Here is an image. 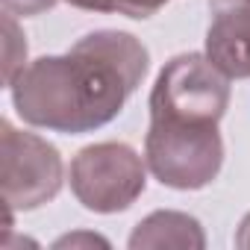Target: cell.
<instances>
[{
    "instance_id": "6da1fadb",
    "label": "cell",
    "mask_w": 250,
    "mask_h": 250,
    "mask_svg": "<svg viewBox=\"0 0 250 250\" xmlns=\"http://www.w3.org/2000/svg\"><path fill=\"white\" fill-rule=\"evenodd\" d=\"M150 68L147 47L121 30L83 36L62 56L30 62L9 85L15 112L39 130L83 136L115 121Z\"/></svg>"
},
{
    "instance_id": "7a4b0ae2",
    "label": "cell",
    "mask_w": 250,
    "mask_h": 250,
    "mask_svg": "<svg viewBox=\"0 0 250 250\" xmlns=\"http://www.w3.org/2000/svg\"><path fill=\"white\" fill-rule=\"evenodd\" d=\"M229 106V77L206 53H180L156 77L150 91V127L174 136L218 133Z\"/></svg>"
},
{
    "instance_id": "3957f363",
    "label": "cell",
    "mask_w": 250,
    "mask_h": 250,
    "mask_svg": "<svg viewBox=\"0 0 250 250\" xmlns=\"http://www.w3.org/2000/svg\"><path fill=\"white\" fill-rule=\"evenodd\" d=\"M74 197L97 215L130 209L147 186V162L124 142H100L83 147L71 162Z\"/></svg>"
},
{
    "instance_id": "277c9868",
    "label": "cell",
    "mask_w": 250,
    "mask_h": 250,
    "mask_svg": "<svg viewBox=\"0 0 250 250\" xmlns=\"http://www.w3.org/2000/svg\"><path fill=\"white\" fill-rule=\"evenodd\" d=\"M0 162H3V203L6 212H30L50 203L65 180L59 150L36 133H24L0 121Z\"/></svg>"
},
{
    "instance_id": "5b68a950",
    "label": "cell",
    "mask_w": 250,
    "mask_h": 250,
    "mask_svg": "<svg viewBox=\"0 0 250 250\" xmlns=\"http://www.w3.org/2000/svg\"><path fill=\"white\" fill-rule=\"evenodd\" d=\"M203 53L229 80H250V0H209Z\"/></svg>"
},
{
    "instance_id": "8992f818",
    "label": "cell",
    "mask_w": 250,
    "mask_h": 250,
    "mask_svg": "<svg viewBox=\"0 0 250 250\" xmlns=\"http://www.w3.org/2000/svg\"><path fill=\"white\" fill-rule=\"evenodd\" d=\"M133 250H162V247H180V250H203L206 235L197 218L174 209H159L147 215L127 241Z\"/></svg>"
},
{
    "instance_id": "52a82bcc",
    "label": "cell",
    "mask_w": 250,
    "mask_h": 250,
    "mask_svg": "<svg viewBox=\"0 0 250 250\" xmlns=\"http://www.w3.org/2000/svg\"><path fill=\"white\" fill-rule=\"evenodd\" d=\"M71 6L85 12H109V15H127V18H150L171 0H68Z\"/></svg>"
},
{
    "instance_id": "ba28073f",
    "label": "cell",
    "mask_w": 250,
    "mask_h": 250,
    "mask_svg": "<svg viewBox=\"0 0 250 250\" xmlns=\"http://www.w3.org/2000/svg\"><path fill=\"white\" fill-rule=\"evenodd\" d=\"M3 30H6V65H3V83L12 85L15 77L27 68V65H24V59H27V42H24L21 33H18L15 15H9V12H6Z\"/></svg>"
},
{
    "instance_id": "9c48e42d",
    "label": "cell",
    "mask_w": 250,
    "mask_h": 250,
    "mask_svg": "<svg viewBox=\"0 0 250 250\" xmlns=\"http://www.w3.org/2000/svg\"><path fill=\"white\" fill-rule=\"evenodd\" d=\"M56 6V0H3V12L9 15H21V18H33L42 15L47 9Z\"/></svg>"
},
{
    "instance_id": "30bf717a",
    "label": "cell",
    "mask_w": 250,
    "mask_h": 250,
    "mask_svg": "<svg viewBox=\"0 0 250 250\" xmlns=\"http://www.w3.org/2000/svg\"><path fill=\"white\" fill-rule=\"evenodd\" d=\"M74 247V244H109L106 238H100V235H65V238H59L56 241V247Z\"/></svg>"
},
{
    "instance_id": "8fae6325",
    "label": "cell",
    "mask_w": 250,
    "mask_h": 250,
    "mask_svg": "<svg viewBox=\"0 0 250 250\" xmlns=\"http://www.w3.org/2000/svg\"><path fill=\"white\" fill-rule=\"evenodd\" d=\"M235 244H238V247H244V250H250V212H247V215L241 218V224H238Z\"/></svg>"
}]
</instances>
